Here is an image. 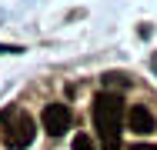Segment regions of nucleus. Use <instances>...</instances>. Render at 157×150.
<instances>
[{
  "label": "nucleus",
  "mask_w": 157,
  "mask_h": 150,
  "mask_svg": "<svg viewBox=\"0 0 157 150\" xmlns=\"http://www.w3.org/2000/svg\"><path fill=\"white\" fill-rule=\"evenodd\" d=\"M0 127H3V144L10 150H27L37 137V123L24 107H7L0 114Z\"/></svg>",
  "instance_id": "obj_1"
},
{
  "label": "nucleus",
  "mask_w": 157,
  "mask_h": 150,
  "mask_svg": "<svg viewBox=\"0 0 157 150\" xmlns=\"http://www.w3.org/2000/svg\"><path fill=\"white\" fill-rule=\"evenodd\" d=\"M94 123L100 130V144H121V97L100 93L94 100Z\"/></svg>",
  "instance_id": "obj_2"
},
{
  "label": "nucleus",
  "mask_w": 157,
  "mask_h": 150,
  "mask_svg": "<svg viewBox=\"0 0 157 150\" xmlns=\"http://www.w3.org/2000/svg\"><path fill=\"white\" fill-rule=\"evenodd\" d=\"M40 123H44V130L50 137L67 133V127H70V107L67 103H47L44 114H40Z\"/></svg>",
  "instance_id": "obj_3"
},
{
  "label": "nucleus",
  "mask_w": 157,
  "mask_h": 150,
  "mask_svg": "<svg viewBox=\"0 0 157 150\" xmlns=\"http://www.w3.org/2000/svg\"><path fill=\"white\" fill-rule=\"evenodd\" d=\"M154 127H157L154 114H151L144 103H137V107L127 110V130H130V133H140V137H144V133H154Z\"/></svg>",
  "instance_id": "obj_4"
},
{
  "label": "nucleus",
  "mask_w": 157,
  "mask_h": 150,
  "mask_svg": "<svg viewBox=\"0 0 157 150\" xmlns=\"http://www.w3.org/2000/svg\"><path fill=\"white\" fill-rule=\"evenodd\" d=\"M70 147H74V150H97V147H94V137H90V133H84V130H80V133H74Z\"/></svg>",
  "instance_id": "obj_5"
},
{
  "label": "nucleus",
  "mask_w": 157,
  "mask_h": 150,
  "mask_svg": "<svg viewBox=\"0 0 157 150\" xmlns=\"http://www.w3.org/2000/svg\"><path fill=\"white\" fill-rule=\"evenodd\" d=\"M130 150H157V144H134Z\"/></svg>",
  "instance_id": "obj_6"
},
{
  "label": "nucleus",
  "mask_w": 157,
  "mask_h": 150,
  "mask_svg": "<svg viewBox=\"0 0 157 150\" xmlns=\"http://www.w3.org/2000/svg\"><path fill=\"white\" fill-rule=\"evenodd\" d=\"M0 54H20V47H0Z\"/></svg>",
  "instance_id": "obj_7"
}]
</instances>
